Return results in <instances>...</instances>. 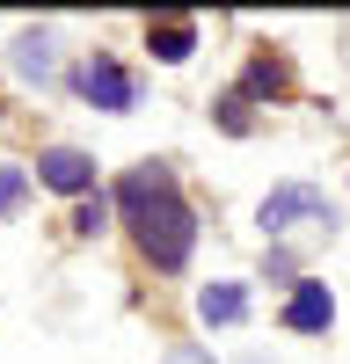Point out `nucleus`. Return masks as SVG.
<instances>
[{
    "label": "nucleus",
    "mask_w": 350,
    "mask_h": 364,
    "mask_svg": "<svg viewBox=\"0 0 350 364\" xmlns=\"http://www.w3.org/2000/svg\"><path fill=\"white\" fill-rule=\"evenodd\" d=\"M219 124H226V132H248V95H226V102H219Z\"/></svg>",
    "instance_id": "obj_12"
},
{
    "label": "nucleus",
    "mask_w": 350,
    "mask_h": 364,
    "mask_svg": "<svg viewBox=\"0 0 350 364\" xmlns=\"http://www.w3.org/2000/svg\"><path fill=\"white\" fill-rule=\"evenodd\" d=\"M102 226H110V197L95 190V197H80V204H73V233H88V240H95Z\"/></svg>",
    "instance_id": "obj_10"
},
{
    "label": "nucleus",
    "mask_w": 350,
    "mask_h": 364,
    "mask_svg": "<svg viewBox=\"0 0 350 364\" xmlns=\"http://www.w3.org/2000/svg\"><path fill=\"white\" fill-rule=\"evenodd\" d=\"M241 95H262V102H277V95H292V66L277 51H262V58H248V87Z\"/></svg>",
    "instance_id": "obj_9"
},
{
    "label": "nucleus",
    "mask_w": 350,
    "mask_h": 364,
    "mask_svg": "<svg viewBox=\"0 0 350 364\" xmlns=\"http://www.w3.org/2000/svg\"><path fill=\"white\" fill-rule=\"evenodd\" d=\"M197 321H204V328L248 321V284H204V291H197Z\"/></svg>",
    "instance_id": "obj_8"
},
{
    "label": "nucleus",
    "mask_w": 350,
    "mask_h": 364,
    "mask_svg": "<svg viewBox=\"0 0 350 364\" xmlns=\"http://www.w3.org/2000/svg\"><path fill=\"white\" fill-rule=\"evenodd\" d=\"M22 197H29V175H22V168H0V219H15Z\"/></svg>",
    "instance_id": "obj_11"
},
{
    "label": "nucleus",
    "mask_w": 350,
    "mask_h": 364,
    "mask_svg": "<svg viewBox=\"0 0 350 364\" xmlns=\"http://www.w3.org/2000/svg\"><path fill=\"white\" fill-rule=\"evenodd\" d=\"M73 87H80V102H95V109H110V117L139 109V80H132L124 58H110V51H88L80 73H73Z\"/></svg>",
    "instance_id": "obj_2"
},
{
    "label": "nucleus",
    "mask_w": 350,
    "mask_h": 364,
    "mask_svg": "<svg viewBox=\"0 0 350 364\" xmlns=\"http://www.w3.org/2000/svg\"><path fill=\"white\" fill-rule=\"evenodd\" d=\"M146 51H154L161 66H183V58L197 51V22H190V15H161V22H146Z\"/></svg>",
    "instance_id": "obj_7"
},
{
    "label": "nucleus",
    "mask_w": 350,
    "mask_h": 364,
    "mask_svg": "<svg viewBox=\"0 0 350 364\" xmlns=\"http://www.w3.org/2000/svg\"><path fill=\"white\" fill-rule=\"evenodd\" d=\"M37 182L58 197H95V154H80V146H44L37 154Z\"/></svg>",
    "instance_id": "obj_4"
},
{
    "label": "nucleus",
    "mask_w": 350,
    "mask_h": 364,
    "mask_svg": "<svg viewBox=\"0 0 350 364\" xmlns=\"http://www.w3.org/2000/svg\"><path fill=\"white\" fill-rule=\"evenodd\" d=\"M336 321V299H329V284H292V299H285V328L292 336H321V328Z\"/></svg>",
    "instance_id": "obj_6"
},
{
    "label": "nucleus",
    "mask_w": 350,
    "mask_h": 364,
    "mask_svg": "<svg viewBox=\"0 0 350 364\" xmlns=\"http://www.w3.org/2000/svg\"><path fill=\"white\" fill-rule=\"evenodd\" d=\"M117 211H124V226H132V248L154 269H183L190 262L197 211L183 204V190H175V175L161 161H146V168H132L124 182H117Z\"/></svg>",
    "instance_id": "obj_1"
},
{
    "label": "nucleus",
    "mask_w": 350,
    "mask_h": 364,
    "mask_svg": "<svg viewBox=\"0 0 350 364\" xmlns=\"http://www.w3.org/2000/svg\"><path fill=\"white\" fill-rule=\"evenodd\" d=\"M8 66H15V80H29V87H51V80H58V44H51V29H44V22L15 29Z\"/></svg>",
    "instance_id": "obj_5"
},
{
    "label": "nucleus",
    "mask_w": 350,
    "mask_h": 364,
    "mask_svg": "<svg viewBox=\"0 0 350 364\" xmlns=\"http://www.w3.org/2000/svg\"><path fill=\"white\" fill-rule=\"evenodd\" d=\"M299 219L336 226V211H329V197H321L314 182H285V190H270V197H262V211H255L262 233H285V226H299Z\"/></svg>",
    "instance_id": "obj_3"
}]
</instances>
